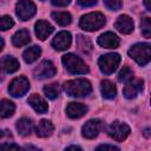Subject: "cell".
Masks as SVG:
<instances>
[{
	"label": "cell",
	"mask_w": 151,
	"mask_h": 151,
	"mask_svg": "<svg viewBox=\"0 0 151 151\" xmlns=\"http://www.w3.org/2000/svg\"><path fill=\"white\" fill-rule=\"evenodd\" d=\"M64 90L68 96L72 97H85L91 93V83L86 79H74L68 80L64 84Z\"/></svg>",
	"instance_id": "6da1fadb"
},
{
	"label": "cell",
	"mask_w": 151,
	"mask_h": 151,
	"mask_svg": "<svg viewBox=\"0 0 151 151\" xmlns=\"http://www.w3.org/2000/svg\"><path fill=\"white\" fill-rule=\"evenodd\" d=\"M106 22L105 17L99 13V12H94V13H88L85 14L80 18L79 21V26L84 29V31H97L99 28H101Z\"/></svg>",
	"instance_id": "7a4b0ae2"
},
{
	"label": "cell",
	"mask_w": 151,
	"mask_h": 151,
	"mask_svg": "<svg viewBox=\"0 0 151 151\" xmlns=\"http://www.w3.org/2000/svg\"><path fill=\"white\" fill-rule=\"evenodd\" d=\"M129 55L140 66L146 65L151 60V45L145 42L136 44L129 50Z\"/></svg>",
	"instance_id": "3957f363"
},
{
	"label": "cell",
	"mask_w": 151,
	"mask_h": 151,
	"mask_svg": "<svg viewBox=\"0 0 151 151\" xmlns=\"http://www.w3.org/2000/svg\"><path fill=\"white\" fill-rule=\"evenodd\" d=\"M63 64L66 67V70L70 73L73 74H85L88 72V67L87 65L76 54L73 53H67L65 55H63Z\"/></svg>",
	"instance_id": "277c9868"
},
{
	"label": "cell",
	"mask_w": 151,
	"mask_h": 151,
	"mask_svg": "<svg viewBox=\"0 0 151 151\" xmlns=\"http://www.w3.org/2000/svg\"><path fill=\"white\" fill-rule=\"evenodd\" d=\"M120 63V55L117 53H109L101 55L98 59V66L104 74H111L117 70V66Z\"/></svg>",
	"instance_id": "5b68a950"
},
{
	"label": "cell",
	"mask_w": 151,
	"mask_h": 151,
	"mask_svg": "<svg viewBox=\"0 0 151 151\" xmlns=\"http://www.w3.org/2000/svg\"><path fill=\"white\" fill-rule=\"evenodd\" d=\"M110 137H112L114 140L117 142H123L126 139V137L130 134V127L129 125H126L125 123H122V122H113L110 126H109V130H107Z\"/></svg>",
	"instance_id": "8992f818"
},
{
	"label": "cell",
	"mask_w": 151,
	"mask_h": 151,
	"mask_svg": "<svg viewBox=\"0 0 151 151\" xmlns=\"http://www.w3.org/2000/svg\"><path fill=\"white\" fill-rule=\"evenodd\" d=\"M15 9H17V15L24 21L31 19L37 12L35 5L31 0H19Z\"/></svg>",
	"instance_id": "52a82bcc"
},
{
	"label": "cell",
	"mask_w": 151,
	"mask_h": 151,
	"mask_svg": "<svg viewBox=\"0 0 151 151\" xmlns=\"http://www.w3.org/2000/svg\"><path fill=\"white\" fill-rule=\"evenodd\" d=\"M28 88L29 81L25 77H17L11 81L8 91L13 97H21L28 91Z\"/></svg>",
	"instance_id": "ba28073f"
},
{
	"label": "cell",
	"mask_w": 151,
	"mask_h": 151,
	"mask_svg": "<svg viewBox=\"0 0 151 151\" xmlns=\"http://www.w3.org/2000/svg\"><path fill=\"white\" fill-rule=\"evenodd\" d=\"M57 73L55 66L53 65L52 61L50 60H44L41 61L35 68H34V76L35 78L39 79H45V78H51Z\"/></svg>",
	"instance_id": "9c48e42d"
},
{
	"label": "cell",
	"mask_w": 151,
	"mask_h": 151,
	"mask_svg": "<svg viewBox=\"0 0 151 151\" xmlns=\"http://www.w3.org/2000/svg\"><path fill=\"white\" fill-rule=\"evenodd\" d=\"M144 88V80L143 79H130L126 81L124 87V96L127 99L136 98Z\"/></svg>",
	"instance_id": "30bf717a"
},
{
	"label": "cell",
	"mask_w": 151,
	"mask_h": 151,
	"mask_svg": "<svg viewBox=\"0 0 151 151\" xmlns=\"http://www.w3.org/2000/svg\"><path fill=\"white\" fill-rule=\"evenodd\" d=\"M100 129H101V122L99 119H91L84 124L81 132L85 138L93 139L98 136V133L100 132Z\"/></svg>",
	"instance_id": "8fae6325"
},
{
	"label": "cell",
	"mask_w": 151,
	"mask_h": 151,
	"mask_svg": "<svg viewBox=\"0 0 151 151\" xmlns=\"http://www.w3.org/2000/svg\"><path fill=\"white\" fill-rule=\"evenodd\" d=\"M72 42V37L68 32L66 31H61L59 32L52 40V46L57 50V51H64L66 48L70 47Z\"/></svg>",
	"instance_id": "7c38bea8"
},
{
	"label": "cell",
	"mask_w": 151,
	"mask_h": 151,
	"mask_svg": "<svg viewBox=\"0 0 151 151\" xmlns=\"http://www.w3.org/2000/svg\"><path fill=\"white\" fill-rule=\"evenodd\" d=\"M97 42L104 48H117L119 46V38L112 32H105L99 35Z\"/></svg>",
	"instance_id": "4fadbf2b"
},
{
	"label": "cell",
	"mask_w": 151,
	"mask_h": 151,
	"mask_svg": "<svg viewBox=\"0 0 151 151\" xmlns=\"http://www.w3.org/2000/svg\"><path fill=\"white\" fill-rule=\"evenodd\" d=\"M114 27L123 34H129L133 31V21L132 19L129 17V15H120L118 17L116 24H114Z\"/></svg>",
	"instance_id": "5bb4252c"
},
{
	"label": "cell",
	"mask_w": 151,
	"mask_h": 151,
	"mask_svg": "<svg viewBox=\"0 0 151 151\" xmlns=\"http://www.w3.org/2000/svg\"><path fill=\"white\" fill-rule=\"evenodd\" d=\"M87 112V107L80 103H70L66 107V113L72 119H78Z\"/></svg>",
	"instance_id": "9a60e30c"
},
{
	"label": "cell",
	"mask_w": 151,
	"mask_h": 151,
	"mask_svg": "<svg viewBox=\"0 0 151 151\" xmlns=\"http://www.w3.org/2000/svg\"><path fill=\"white\" fill-rule=\"evenodd\" d=\"M28 103L38 113H46L48 110V106H47V103L45 101V99L37 93H33L29 96Z\"/></svg>",
	"instance_id": "2e32d148"
},
{
	"label": "cell",
	"mask_w": 151,
	"mask_h": 151,
	"mask_svg": "<svg viewBox=\"0 0 151 151\" xmlns=\"http://www.w3.org/2000/svg\"><path fill=\"white\" fill-rule=\"evenodd\" d=\"M53 32V26L46 20H39L35 24V34L40 40H45Z\"/></svg>",
	"instance_id": "e0dca14e"
},
{
	"label": "cell",
	"mask_w": 151,
	"mask_h": 151,
	"mask_svg": "<svg viewBox=\"0 0 151 151\" xmlns=\"http://www.w3.org/2000/svg\"><path fill=\"white\" fill-rule=\"evenodd\" d=\"M53 130H54L53 124L47 119H42L38 123V125L35 127V133L38 137L45 138V137H50L53 133Z\"/></svg>",
	"instance_id": "ac0fdd59"
},
{
	"label": "cell",
	"mask_w": 151,
	"mask_h": 151,
	"mask_svg": "<svg viewBox=\"0 0 151 151\" xmlns=\"http://www.w3.org/2000/svg\"><path fill=\"white\" fill-rule=\"evenodd\" d=\"M29 40H31V37H29V32L27 29H20L18 32H15L12 38V42L17 47L27 45L29 42Z\"/></svg>",
	"instance_id": "d6986e66"
},
{
	"label": "cell",
	"mask_w": 151,
	"mask_h": 151,
	"mask_svg": "<svg viewBox=\"0 0 151 151\" xmlns=\"http://www.w3.org/2000/svg\"><path fill=\"white\" fill-rule=\"evenodd\" d=\"M17 130L19 132L20 136L22 137H27L31 134L32 130H33V124L31 122V119L28 118H21L17 122Z\"/></svg>",
	"instance_id": "ffe728a7"
},
{
	"label": "cell",
	"mask_w": 151,
	"mask_h": 151,
	"mask_svg": "<svg viewBox=\"0 0 151 151\" xmlns=\"http://www.w3.org/2000/svg\"><path fill=\"white\" fill-rule=\"evenodd\" d=\"M1 65H2L4 71L7 72V73H13V72H15V71L20 67L19 61H18L15 58L11 57V55H5V57H2V59H1Z\"/></svg>",
	"instance_id": "44dd1931"
},
{
	"label": "cell",
	"mask_w": 151,
	"mask_h": 151,
	"mask_svg": "<svg viewBox=\"0 0 151 151\" xmlns=\"http://www.w3.org/2000/svg\"><path fill=\"white\" fill-rule=\"evenodd\" d=\"M100 88H101V94L105 99H113L117 94V88H116L114 84L107 79L101 81Z\"/></svg>",
	"instance_id": "7402d4cb"
},
{
	"label": "cell",
	"mask_w": 151,
	"mask_h": 151,
	"mask_svg": "<svg viewBox=\"0 0 151 151\" xmlns=\"http://www.w3.org/2000/svg\"><path fill=\"white\" fill-rule=\"evenodd\" d=\"M40 54H41V50H40L39 46H31L27 50H25V52L22 54V58H24L25 63L32 64L40 57Z\"/></svg>",
	"instance_id": "603a6c76"
},
{
	"label": "cell",
	"mask_w": 151,
	"mask_h": 151,
	"mask_svg": "<svg viewBox=\"0 0 151 151\" xmlns=\"http://www.w3.org/2000/svg\"><path fill=\"white\" fill-rule=\"evenodd\" d=\"M52 18L60 26H67L72 21V17L68 12H53Z\"/></svg>",
	"instance_id": "cb8c5ba5"
},
{
	"label": "cell",
	"mask_w": 151,
	"mask_h": 151,
	"mask_svg": "<svg viewBox=\"0 0 151 151\" xmlns=\"http://www.w3.org/2000/svg\"><path fill=\"white\" fill-rule=\"evenodd\" d=\"M77 46H78V48H79L83 53H85V54H87V53H90V52L92 51L91 40H90L87 37L81 35V34L77 35Z\"/></svg>",
	"instance_id": "d4e9b609"
},
{
	"label": "cell",
	"mask_w": 151,
	"mask_h": 151,
	"mask_svg": "<svg viewBox=\"0 0 151 151\" xmlns=\"http://www.w3.org/2000/svg\"><path fill=\"white\" fill-rule=\"evenodd\" d=\"M15 106L12 101L7 100V99H2L1 100V117L2 118H8L14 113Z\"/></svg>",
	"instance_id": "484cf974"
},
{
	"label": "cell",
	"mask_w": 151,
	"mask_h": 151,
	"mask_svg": "<svg viewBox=\"0 0 151 151\" xmlns=\"http://www.w3.org/2000/svg\"><path fill=\"white\" fill-rule=\"evenodd\" d=\"M44 93L50 99H55L60 93V87L58 84H50L44 86Z\"/></svg>",
	"instance_id": "4316f807"
},
{
	"label": "cell",
	"mask_w": 151,
	"mask_h": 151,
	"mask_svg": "<svg viewBox=\"0 0 151 151\" xmlns=\"http://www.w3.org/2000/svg\"><path fill=\"white\" fill-rule=\"evenodd\" d=\"M140 31L143 37L151 38V18H143L140 21Z\"/></svg>",
	"instance_id": "83f0119b"
},
{
	"label": "cell",
	"mask_w": 151,
	"mask_h": 151,
	"mask_svg": "<svg viewBox=\"0 0 151 151\" xmlns=\"http://www.w3.org/2000/svg\"><path fill=\"white\" fill-rule=\"evenodd\" d=\"M132 76H133L132 70H131L130 67L125 66V67H123V68L120 70V72H119V74H118V79H119L120 81H129L130 79H132Z\"/></svg>",
	"instance_id": "f1b7e54d"
},
{
	"label": "cell",
	"mask_w": 151,
	"mask_h": 151,
	"mask_svg": "<svg viewBox=\"0 0 151 151\" xmlns=\"http://www.w3.org/2000/svg\"><path fill=\"white\" fill-rule=\"evenodd\" d=\"M13 25H14V21H13V19H12L9 15H2V17H1L0 27H1L2 31H6V29L11 28Z\"/></svg>",
	"instance_id": "f546056e"
},
{
	"label": "cell",
	"mask_w": 151,
	"mask_h": 151,
	"mask_svg": "<svg viewBox=\"0 0 151 151\" xmlns=\"http://www.w3.org/2000/svg\"><path fill=\"white\" fill-rule=\"evenodd\" d=\"M104 2L106 5V7L110 8L111 11H118V9H120V7L123 5L122 0H104Z\"/></svg>",
	"instance_id": "4dcf8cb0"
},
{
	"label": "cell",
	"mask_w": 151,
	"mask_h": 151,
	"mask_svg": "<svg viewBox=\"0 0 151 151\" xmlns=\"http://www.w3.org/2000/svg\"><path fill=\"white\" fill-rule=\"evenodd\" d=\"M77 2L81 7H90V6H93L97 2V0H77Z\"/></svg>",
	"instance_id": "1f68e13d"
},
{
	"label": "cell",
	"mask_w": 151,
	"mask_h": 151,
	"mask_svg": "<svg viewBox=\"0 0 151 151\" xmlns=\"http://www.w3.org/2000/svg\"><path fill=\"white\" fill-rule=\"evenodd\" d=\"M71 2V0H52V4L58 7H65Z\"/></svg>",
	"instance_id": "d6a6232c"
},
{
	"label": "cell",
	"mask_w": 151,
	"mask_h": 151,
	"mask_svg": "<svg viewBox=\"0 0 151 151\" xmlns=\"http://www.w3.org/2000/svg\"><path fill=\"white\" fill-rule=\"evenodd\" d=\"M97 150H119L117 146L114 145H107V144H104V145H99L97 147Z\"/></svg>",
	"instance_id": "836d02e7"
},
{
	"label": "cell",
	"mask_w": 151,
	"mask_h": 151,
	"mask_svg": "<svg viewBox=\"0 0 151 151\" xmlns=\"http://www.w3.org/2000/svg\"><path fill=\"white\" fill-rule=\"evenodd\" d=\"M144 5L149 11H151V0H144Z\"/></svg>",
	"instance_id": "e575fe53"
},
{
	"label": "cell",
	"mask_w": 151,
	"mask_h": 151,
	"mask_svg": "<svg viewBox=\"0 0 151 151\" xmlns=\"http://www.w3.org/2000/svg\"><path fill=\"white\" fill-rule=\"evenodd\" d=\"M144 136L145 137H151V129H146L144 131Z\"/></svg>",
	"instance_id": "d590c367"
},
{
	"label": "cell",
	"mask_w": 151,
	"mask_h": 151,
	"mask_svg": "<svg viewBox=\"0 0 151 151\" xmlns=\"http://www.w3.org/2000/svg\"><path fill=\"white\" fill-rule=\"evenodd\" d=\"M71 149H76V150H80V147L79 146H74V145H72V146H68V147H66V150H71Z\"/></svg>",
	"instance_id": "8d00e7d4"
},
{
	"label": "cell",
	"mask_w": 151,
	"mask_h": 151,
	"mask_svg": "<svg viewBox=\"0 0 151 151\" xmlns=\"http://www.w3.org/2000/svg\"><path fill=\"white\" fill-rule=\"evenodd\" d=\"M150 103H151V99H150Z\"/></svg>",
	"instance_id": "74e56055"
}]
</instances>
